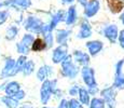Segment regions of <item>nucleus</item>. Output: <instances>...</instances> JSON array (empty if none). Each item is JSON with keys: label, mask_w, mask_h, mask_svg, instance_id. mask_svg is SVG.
<instances>
[{"label": "nucleus", "mask_w": 124, "mask_h": 108, "mask_svg": "<svg viewBox=\"0 0 124 108\" xmlns=\"http://www.w3.org/2000/svg\"><path fill=\"white\" fill-rule=\"evenodd\" d=\"M107 2L113 12H120L124 8V1L122 0H107Z\"/></svg>", "instance_id": "1"}, {"label": "nucleus", "mask_w": 124, "mask_h": 108, "mask_svg": "<svg viewBox=\"0 0 124 108\" xmlns=\"http://www.w3.org/2000/svg\"><path fill=\"white\" fill-rule=\"evenodd\" d=\"M45 47H46V44H45V42L43 41V39L37 38V39L34 41V43H32L31 48L34 51H42L43 49H45Z\"/></svg>", "instance_id": "2"}, {"label": "nucleus", "mask_w": 124, "mask_h": 108, "mask_svg": "<svg viewBox=\"0 0 124 108\" xmlns=\"http://www.w3.org/2000/svg\"><path fill=\"white\" fill-rule=\"evenodd\" d=\"M16 90H17V84H16V83H11V84L7 88V93H8V94H14V93L16 92Z\"/></svg>", "instance_id": "3"}, {"label": "nucleus", "mask_w": 124, "mask_h": 108, "mask_svg": "<svg viewBox=\"0 0 124 108\" xmlns=\"http://www.w3.org/2000/svg\"><path fill=\"white\" fill-rule=\"evenodd\" d=\"M3 100H4V102H7L8 106H9V107H11V108H13V107L16 105V103L14 102V100H8V98H3Z\"/></svg>", "instance_id": "4"}, {"label": "nucleus", "mask_w": 124, "mask_h": 108, "mask_svg": "<svg viewBox=\"0 0 124 108\" xmlns=\"http://www.w3.org/2000/svg\"><path fill=\"white\" fill-rule=\"evenodd\" d=\"M4 16H6V13H1V12H0V24L4 21V18H6Z\"/></svg>", "instance_id": "5"}]
</instances>
